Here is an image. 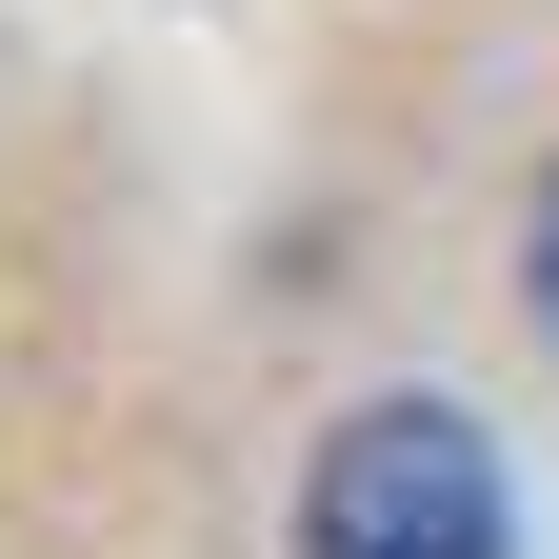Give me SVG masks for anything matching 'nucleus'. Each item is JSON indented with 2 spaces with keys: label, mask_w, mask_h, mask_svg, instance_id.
Returning <instances> with one entry per match:
<instances>
[{
  "label": "nucleus",
  "mask_w": 559,
  "mask_h": 559,
  "mask_svg": "<svg viewBox=\"0 0 559 559\" xmlns=\"http://www.w3.org/2000/svg\"><path fill=\"white\" fill-rule=\"evenodd\" d=\"M539 340H559V180H539Z\"/></svg>",
  "instance_id": "nucleus-2"
},
{
  "label": "nucleus",
  "mask_w": 559,
  "mask_h": 559,
  "mask_svg": "<svg viewBox=\"0 0 559 559\" xmlns=\"http://www.w3.org/2000/svg\"><path fill=\"white\" fill-rule=\"evenodd\" d=\"M300 559H520V479L460 400H360L300 460Z\"/></svg>",
  "instance_id": "nucleus-1"
}]
</instances>
